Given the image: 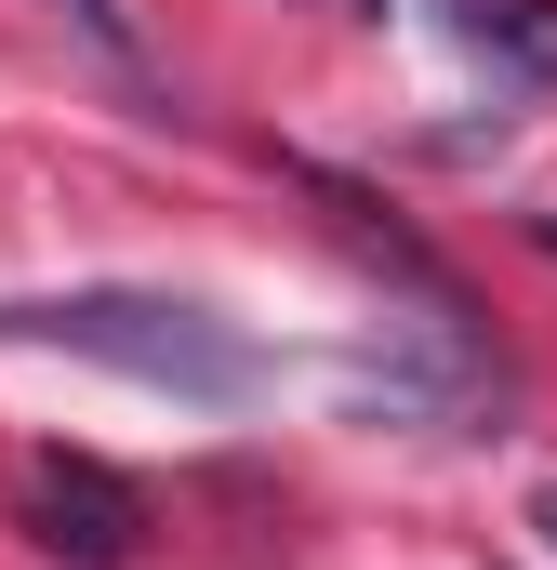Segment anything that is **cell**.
<instances>
[{"label":"cell","mask_w":557,"mask_h":570,"mask_svg":"<svg viewBox=\"0 0 557 570\" xmlns=\"http://www.w3.org/2000/svg\"><path fill=\"white\" fill-rule=\"evenodd\" d=\"M40 13H53V27H67V40H80V53H94V67H107V80H159V67H146V27L134 13H120V0H40Z\"/></svg>","instance_id":"4"},{"label":"cell","mask_w":557,"mask_h":570,"mask_svg":"<svg viewBox=\"0 0 557 570\" xmlns=\"http://www.w3.org/2000/svg\"><path fill=\"white\" fill-rule=\"evenodd\" d=\"M359 13H385V0H359Z\"/></svg>","instance_id":"6"},{"label":"cell","mask_w":557,"mask_h":570,"mask_svg":"<svg viewBox=\"0 0 557 570\" xmlns=\"http://www.w3.org/2000/svg\"><path fill=\"white\" fill-rule=\"evenodd\" d=\"M0 332H40V345H67V358H107V372H134V385H173V399H240L266 358L213 318V305H186V292H53V305H0Z\"/></svg>","instance_id":"1"},{"label":"cell","mask_w":557,"mask_h":570,"mask_svg":"<svg viewBox=\"0 0 557 570\" xmlns=\"http://www.w3.org/2000/svg\"><path fill=\"white\" fill-rule=\"evenodd\" d=\"M518 531H531V544L557 558V478H531V491H518Z\"/></svg>","instance_id":"5"},{"label":"cell","mask_w":557,"mask_h":570,"mask_svg":"<svg viewBox=\"0 0 557 570\" xmlns=\"http://www.w3.org/2000/svg\"><path fill=\"white\" fill-rule=\"evenodd\" d=\"M27 531L53 558H80V570H120L146 544V504H134V478H107L94 451H40L27 464Z\"/></svg>","instance_id":"2"},{"label":"cell","mask_w":557,"mask_h":570,"mask_svg":"<svg viewBox=\"0 0 557 570\" xmlns=\"http://www.w3.org/2000/svg\"><path fill=\"white\" fill-rule=\"evenodd\" d=\"M451 40H465L478 67L557 94V0H451Z\"/></svg>","instance_id":"3"}]
</instances>
